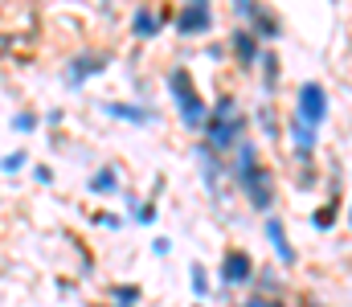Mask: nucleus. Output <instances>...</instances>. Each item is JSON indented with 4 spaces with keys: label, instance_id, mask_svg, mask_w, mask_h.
I'll list each match as a JSON object with an SVG mask.
<instances>
[{
    "label": "nucleus",
    "instance_id": "473e14b6",
    "mask_svg": "<svg viewBox=\"0 0 352 307\" xmlns=\"http://www.w3.org/2000/svg\"><path fill=\"white\" fill-rule=\"evenodd\" d=\"M94 307H115V304H94Z\"/></svg>",
    "mask_w": 352,
    "mask_h": 307
},
{
    "label": "nucleus",
    "instance_id": "9d476101",
    "mask_svg": "<svg viewBox=\"0 0 352 307\" xmlns=\"http://www.w3.org/2000/svg\"><path fill=\"white\" fill-rule=\"evenodd\" d=\"M287 135H291V152H295V160L303 164H311V156H316V148H320V131L316 127H307L299 115H291L287 119Z\"/></svg>",
    "mask_w": 352,
    "mask_h": 307
},
{
    "label": "nucleus",
    "instance_id": "9b49d317",
    "mask_svg": "<svg viewBox=\"0 0 352 307\" xmlns=\"http://www.w3.org/2000/svg\"><path fill=\"white\" fill-rule=\"evenodd\" d=\"M98 111L111 115V119H123V123H131V127H152V123H156V111L144 106V102H102Z\"/></svg>",
    "mask_w": 352,
    "mask_h": 307
},
{
    "label": "nucleus",
    "instance_id": "0eeeda50",
    "mask_svg": "<svg viewBox=\"0 0 352 307\" xmlns=\"http://www.w3.org/2000/svg\"><path fill=\"white\" fill-rule=\"evenodd\" d=\"M263 234H266V246L274 250V262L278 266H295L299 262V250H295V242L287 234V221L278 213H266L263 217Z\"/></svg>",
    "mask_w": 352,
    "mask_h": 307
},
{
    "label": "nucleus",
    "instance_id": "7c9ffc66",
    "mask_svg": "<svg viewBox=\"0 0 352 307\" xmlns=\"http://www.w3.org/2000/svg\"><path fill=\"white\" fill-rule=\"evenodd\" d=\"M180 4H209V0H180Z\"/></svg>",
    "mask_w": 352,
    "mask_h": 307
},
{
    "label": "nucleus",
    "instance_id": "4be33fe9",
    "mask_svg": "<svg viewBox=\"0 0 352 307\" xmlns=\"http://www.w3.org/2000/svg\"><path fill=\"white\" fill-rule=\"evenodd\" d=\"M156 217H160L156 201H140L131 213H127V221H135V225H156Z\"/></svg>",
    "mask_w": 352,
    "mask_h": 307
},
{
    "label": "nucleus",
    "instance_id": "aec40b11",
    "mask_svg": "<svg viewBox=\"0 0 352 307\" xmlns=\"http://www.w3.org/2000/svg\"><path fill=\"white\" fill-rule=\"evenodd\" d=\"M131 33H135V37H156V33H160V16H156L152 8H135V16H131Z\"/></svg>",
    "mask_w": 352,
    "mask_h": 307
},
{
    "label": "nucleus",
    "instance_id": "5701e85b",
    "mask_svg": "<svg viewBox=\"0 0 352 307\" xmlns=\"http://www.w3.org/2000/svg\"><path fill=\"white\" fill-rule=\"evenodd\" d=\"M21 168H29V152L25 148H12L8 156H0V172H21Z\"/></svg>",
    "mask_w": 352,
    "mask_h": 307
},
{
    "label": "nucleus",
    "instance_id": "f3484780",
    "mask_svg": "<svg viewBox=\"0 0 352 307\" xmlns=\"http://www.w3.org/2000/svg\"><path fill=\"white\" fill-rule=\"evenodd\" d=\"M254 291H258V295H266V299H278V291H283V279H278L274 262L258 266V275H254Z\"/></svg>",
    "mask_w": 352,
    "mask_h": 307
},
{
    "label": "nucleus",
    "instance_id": "1a4fd4ad",
    "mask_svg": "<svg viewBox=\"0 0 352 307\" xmlns=\"http://www.w3.org/2000/svg\"><path fill=\"white\" fill-rule=\"evenodd\" d=\"M230 54H234V62H238L242 70H254V66L263 62V41H258L246 25H238L234 37H230Z\"/></svg>",
    "mask_w": 352,
    "mask_h": 307
},
{
    "label": "nucleus",
    "instance_id": "20e7f679",
    "mask_svg": "<svg viewBox=\"0 0 352 307\" xmlns=\"http://www.w3.org/2000/svg\"><path fill=\"white\" fill-rule=\"evenodd\" d=\"M254 275H258V262L246 246H226L221 250V262H217V283L226 291H246L254 287Z\"/></svg>",
    "mask_w": 352,
    "mask_h": 307
},
{
    "label": "nucleus",
    "instance_id": "b1692460",
    "mask_svg": "<svg viewBox=\"0 0 352 307\" xmlns=\"http://www.w3.org/2000/svg\"><path fill=\"white\" fill-rule=\"evenodd\" d=\"M94 225H102V229H111V234H115V229H123V225H127V217H123V213H115V209H102V213L94 217Z\"/></svg>",
    "mask_w": 352,
    "mask_h": 307
},
{
    "label": "nucleus",
    "instance_id": "2eb2a0df",
    "mask_svg": "<svg viewBox=\"0 0 352 307\" xmlns=\"http://www.w3.org/2000/svg\"><path fill=\"white\" fill-rule=\"evenodd\" d=\"M107 304H115V307H140V304H144V287H140V283H111Z\"/></svg>",
    "mask_w": 352,
    "mask_h": 307
},
{
    "label": "nucleus",
    "instance_id": "bb28decb",
    "mask_svg": "<svg viewBox=\"0 0 352 307\" xmlns=\"http://www.w3.org/2000/svg\"><path fill=\"white\" fill-rule=\"evenodd\" d=\"M33 181L37 185H54V168L50 164H33Z\"/></svg>",
    "mask_w": 352,
    "mask_h": 307
},
{
    "label": "nucleus",
    "instance_id": "dca6fc26",
    "mask_svg": "<svg viewBox=\"0 0 352 307\" xmlns=\"http://www.w3.org/2000/svg\"><path fill=\"white\" fill-rule=\"evenodd\" d=\"M246 29H250V33H254V37H258V41H263V37H278V33H283V25H278V16H274V12H270V8H258V12H254V16H250V25H246Z\"/></svg>",
    "mask_w": 352,
    "mask_h": 307
},
{
    "label": "nucleus",
    "instance_id": "f8f14e48",
    "mask_svg": "<svg viewBox=\"0 0 352 307\" xmlns=\"http://www.w3.org/2000/svg\"><path fill=\"white\" fill-rule=\"evenodd\" d=\"M87 193L90 197H119V193H123L119 168H115V164H98V168L90 172V181H87Z\"/></svg>",
    "mask_w": 352,
    "mask_h": 307
},
{
    "label": "nucleus",
    "instance_id": "2f4dec72",
    "mask_svg": "<svg viewBox=\"0 0 352 307\" xmlns=\"http://www.w3.org/2000/svg\"><path fill=\"white\" fill-rule=\"evenodd\" d=\"M344 217H349V229H352V201H349V213H344Z\"/></svg>",
    "mask_w": 352,
    "mask_h": 307
},
{
    "label": "nucleus",
    "instance_id": "72a5a7b5",
    "mask_svg": "<svg viewBox=\"0 0 352 307\" xmlns=\"http://www.w3.org/2000/svg\"><path fill=\"white\" fill-rule=\"evenodd\" d=\"M192 307H205V304H192Z\"/></svg>",
    "mask_w": 352,
    "mask_h": 307
},
{
    "label": "nucleus",
    "instance_id": "423d86ee",
    "mask_svg": "<svg viewBox=\"0 0 352 307\" xmlns=\"http://www.w3.org/2000/svg\"><path fill=\"white\" fill-rule=\"evenodd\" d=\"M197 168H201V185H205V193L226 197V181H230V164H226V156L201 144V148H197Z\"/></svg>",
    "mask_w": 352,
    "mask_h": 307
},
{
    "label": "nucleus",
    "instance_id": "ddd939ff",
    "mask_svg": "<svg viewBox=\"0 0 352 307\" xmlns=\"http://www.w3.org/2000/svg\"><path fill=\"white\" fill-rule=\"evenodd\" d=\"M111 62H107V54H78L70 66H66V82L70 87H82L87 78H94V74H102Z\"/></svg>",
    "mask_w": 352,
    "mask_h": 307
},
{
    "label": "nucleus",
    "instance_id": "f03ea898",
    "mask_svg": "<svg viewBox=\"0 0 352 307\" xmlns=\"http://www.w3.org/2000/svg\"><path fill=\"white\" fill-rule=\"evenodd\" d=\"M246 127H250V115L242 111V102L234 99V95H221L217 102H209V119H205V148H213V152H234L242 139H246Z\"/></svg>",
    "mask_w": 352,
    "mask_h": 307
},
{
    "label": "nucleus",
    "instance_id": "cd10ccee",
    "mask_svg": "<svg viewBox=\"0 0 352 307\" xmlns=\"http://www.w3.org/2000/svg\"><path fill=\"white\" fill-rule=\"evenodd\" d=\"M168 250H173V242H168L164 234H160V238H152V254H156V258H168Z\"/></svg>",
    "mask_w": 352,
    "mask_h": 307
},
{
    "label": "nucleus",
    "instance_id": "6ab92c4d",
    "mask_svg": "<svg viewBox=\"0 0 352 307\" xmlns=\"http://www.w3.org/2000/svg\"><path fill=\"white\" fill-rule=\"evenodd\" d=\"M254 123H258V131H263V135H270V139L283 131V119H278V111L270 106V99L258 102V111H254Z\"/></svg>",
    "mask_w": 352,
    "mask_h": 307
},
{
    "label": "nucleus",
    "instance_id": "7ed1b4c3",
    "mask_svg": "<svg viewBox=\"0 0 352 307\" xmlns=\"http://www.w3.org/2000/svg\"><path fill=\"white\" fill-rule=\"evenodd\" d=\"M168 99L176 102V119L188 127V131H205V119H209V99L197 91L192 74L184 66L168 70Z\"/></svg>",
    "mask_w": 352,
    "mask_h": 307
},
{
    "label": "nucleus",
    "instance_id": "6e6552de",
    "mask_svg": "<svg viewBox=\"0 0 352 307\" xmlns=\"http://www.w3.org/2000/svg\"><path fill=\"white\" fill-rule=\"evenodd\" d=\"M173 25H176L180 37H201V33L213 29V8H209V4H180V12H176Z\"/></svg>",
    "mask_w": 352,
    "mask_h": 307
},
{
    "label": "nucleus",
    "instance_id": "4468645a",
    "mask_svg": "<svg viewBox=\"0 0 352 307\" xmlns=\"http://www.w3.org/2000/svg\"><path fill=\"white\" fill-rule=\"evenodd\" d=\"M188 291H192L197 304H209L213 283H209V266H205V262H192V266H188Z\"/></svg>",
    "mask_w": 352,
    "mask_h": 307
},
{
    "label": "nucleus",
    "instance_id": "f257e3e1",
    "mask_svg": "<svg viewBox=\"0 0 352 307\" xmlns=\"http://www.w3.org/2000/svg\"><path fill=\"white\" fill-rule=\"evenodd\" d=\"M226 164H230V185L242 193V201L250 205L254 213H274V201H278V185H274V172H270V164H266V156L258 152V144L254 139H242L230 156H226Z\"/></svg>",
    "mask_w": 352,
    "mask_h": 307
},
{
    "label": "nucleus",
    "instance_id": "393cba45",
    "mask_svg": "<svg viewBox=\"0 0 352 307\" xmlns=\"http://www.w3.org/2000/svg\"><path fill=\"white\" fill-rule=\"evenodd\" d=\"M8 123H12V131H21V135H29V131L37 127V115H33V111H16V115H12Z\"/></svg>",
    "mask_w": 352,
    "mask_h": 307
},
{
    "label": "nucleus",
    "instance_id": "a211bd4d",
    "mask_svg": "<svg viewBox=\"0 0 352 307\" xmlns=\"http://www.w3.org/2000/svg\"><path fill=\"white\" fill-rule=\"evenodd\" d=\"M336 221H340V201H332V197H328L324 205H316V209H311V229L328 234Z\"/></svg>",
    "mask_w": 352,
    "mask_h": 307
},
{
    "label": "nucleus",
    "instance_id": "39448f33",
    "mask_svg": "<svg viewBox=\"0 0 352 307\" xmlns=\"http://www.w3.org/2000/svg\"><path fill=\"white\" fill-rule=\"evenodd\" d=\"M328 111H332V106H328V91H324L320 82H303V87H299V95H295V115H299L307 127L320 131V127L328 123Z\"/></svg>",
    "mask_w": 352,
    "mask_h": 307
},
{
    "label": "nucleus",
    "instance_id": "a878e982",
    "mask_svg": "<svg viewBox=\"0 0 352 307\" xmlns=\"http://www.w3.org/2000/svg\"><path fill=\"white\" fill-rule=\"evenodd\" d=\"M230 4H234V12L242 16V25H250V16L263 8V0H230Z\"/></svg>",
    "mask_w": 352,
    "mask_h": 307
},
{
    "label": "nucleus",
    "instance_id": "c85d7f7f",
    "mask_svg": "<svg viewBox=\"0 0 352 307\" xmlns=\"http://www.w3.org/2000/svg\"><path fill=\"white\" fill-rule=\"evenodd\" d=\"M266 304H270L266 295H258V291H250V295H246V299H242L238 307H266Z\"/></svg>",
    "mask_w": 352,
    "mask_h": 307
},
{
    "label": "nucleus",
    "instance_id": "c756f323",
    "mask_svg": "<svg viewBox=\"0 0 352 307\" xmlns=\"http://www.w3.org/2000/svg\"><path fill=\"white\" fill-rule=\"evenodd\" d=\"M266 307H291V304H287V299H270Z\"/></svg>",
    "mask_w": 352,
    "mask_h": 307
},
{
    "label": "nucleus",
    "instance_id": "412c9836",
    "mask_svg": "<svg viewBox=\"0 0 352 307\" xmlns=\"http://www.w3.org/2000/svg\"><path fill=\"white\" fill-rule=\"evenodd\" d=\"M258 66H263V95L270 99V95H274V87H278V58H274V54H263V62H258Z\"/></svg>",
    "mask_w": 352,
    "mask_h": 307
}]
</instances>
